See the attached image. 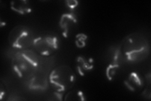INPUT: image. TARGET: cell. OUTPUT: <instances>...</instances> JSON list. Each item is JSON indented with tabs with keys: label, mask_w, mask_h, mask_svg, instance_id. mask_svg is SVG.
<instances>
[{
	"label": "cell",
	"mask_w": 151,
	"mask_h": 101,
	"mask_svg": "<svg viewBox=\"0 0 151 101\" xmlns=\"http://www.w3.org/2000/svg\"><path fill=\"white\" fill-rule=\"evenodd\" d=\"M129 81L134 85H136L137 86H140L142 85L139 77L135 73H132V74H130L129 77Z\"/></svg>",
	"instance_id": "obj_8"
},
{
	"label": "cell",
	"mask_w": 151,
	"mask_h": 101,
	"mask_svg": "<svg viewBox=\"0 0 151 101\" xmlns=\"http://www.w3.org/2000/svg\"><path fill=\"white\" fill-rule=\"evenodd\" d=\"M58 41L57 37L46 36L38 37L34 39V45L36 50L42 55L49 56L58 47Z\"/></svg>",
	"instance_id": "obj_4"
},
{
	"label": "cell",
	"mask_w": 151,
	"mask_h": 101,
	"mask_svg": "<svg viewBox=\"0 0 151 101\" xmlns=\"http://www.w3.org/2000/svg\"><path fill=\"white\" fill-rule=\"evenodd\" d=\"M118 67H119V65L114 64V65H110L107 68L106 75H107L108 78L109 79V80H112V76L114 75V74L115 73V70L114 69H115V68H118Z\"/></svg>",
	"instance_id": "obj_9"
},
{
	"label": "cell",
	"mask_w": 151,
	"mask_h": 101,
	"mask_svg": "<svg viewBox=\"0 0 151 101\" xmlns=\"http://www.w3.org/2000/svg\"><path fill=\"white\" fill-rule=\"evenodd\" d=\"M76 19L75 18L73 14H64L61 17L60 22V26L64 30L63 35L67 37L69 28L70 25L74 23H76Z\"/></svg>",
	"instance_id": "obj_5"
},
{
	"label": "cell",
	"mask_w": 151,
	"mask_h": 101,
	"mask_svg": "<svg viewBox=\"0 0 151 101\" xmlns=\"http://www.w3.org/2000/svg\"><path fill=\"white\" fill-rule=\"evenodd\" d=\"M74 81V75L66 67L55 69L50 75V82L58 92H64L71 87Z\"/></svg>",
	"instance_id": "obj_2"
},
{
	"label": "cell",
	"mask_w": 151,
	"mask_h": 101,
	"mask_svg": "<svg viewBox=\"0 0 151 101\" xmlns=\"http://www.w3.org/2000/svg\"><path fill=\"white\" fill-rule=\"evenodd\" d=\"M85 61V60L82 57H79L78 58V62H79V65L78 66L81 69L83 72V70L84 71H88L89 70H91L93 68V66L89 64V62H88Z\"/></svg>",
	"instance_id": "obj_6"
},
{
	"label": "cell",
	"mask_w": 151,
	"mask_h": 101,
	"mask_svg": "<svg viewBox=\"0 0 151 101\" xmlns=\"http://www.w3.org/2000/svg\"><path fill=\"white\" fill-rule=\"evenodd\" d=\"M5 25H6V23H5V22H4V23L1 22V27H3V26Z\"/></svg>",
	"instance_id": "obj_11"
},
{
	"label": "cell",
	"mask_w": 151,
	"mask_h": 101,
	"mask_svg": "<svg viewBox=\"0 0 151 101\" xmlns=\"http://www.w3.org/2000/svg\"><path fill=\"white\" fill-rule=\"evenodd\" d=\"M77 40L76 41V44L78 46V47H83L85 46V40L87 39V36H86L84 33H80L76 37Z\"/></svg>",
	"instance_id": "obj_7"
},
{
	"label": "cell",
	"mask_w": 151,
	"mask_h": 101,
	"mask_svg": "<svg viewBox=\"0 0 151 101\" xmlns=\"http://www.w3.org/2000/svg\"><path fill=\"white\" fill-rule=\"evenodd\" d=\"M127 60L134 61L142 59L143 56L147 54L149 52L147 41L142 37H139L137 41H134L133 36H130L126 39L122 50Z\"/></svg>",
	"instance_id": "obj_1"
},
{
	"label": "cell",
	"mask_w": 151,
	"mask_h": 101,
	"mask_svg": "<svg viewBox=\"0 0 151 101\" xmlns=\"http://www.w3.org/2000/svg\"><path fill=\"white\" fill-rule=\"evenodd\" d=\"M66 3H67L68 6L70 9H74L75 7H76L78 4V2L77 1H67Z\"/></svg>",
	"instance_id": "obj_10"
},
{
	"label": "cell",
	"mask_w": 151,
	"mask_h": 101,
	"mask_svg": "<svg viewBox=\"0 0 151 101\" xmlns=\"http://www.w3.org/2000/svg\"><path fill=\"white\" fill-rule=\"evenodd\" d=\"M9 36V42L13 47L23 49L34 44V40L32 39L30 32L22 27H20V29L15 28Z\"/></svg>",
	"instance_id": "obj_3"
}]
</instances>
